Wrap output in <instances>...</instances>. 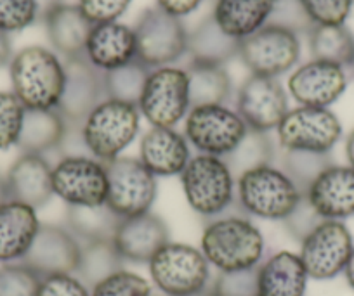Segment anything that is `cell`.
Masks as SVG:
<instances>
[{"mask_svg":"<svg viewBox=\"0 0 354 296\" xmlns=\"http://www.w3.org/2000/svg\"><path fill=\"white\" fill-rule=\"evenodd\" d=\"M200 250L217 272L257 268L266 258L262 230L243 213H224L207 220Z\"/></svg>","mask_w":354,"mask_h":296,"instance_id":"1","label":"cell"},{"mask_svg":"<svg viewBox=\"0 0 354 296\" xmlns=\"http://www.w3.org/2000/svg\"><path fill=\"white\" fill-rule=\"evenodd\" d=\"M304 193L274 163L261 165L236 177V203L250 219L283 222Z\"/></svg>","mask_w":354,"mask_h":296,"instance_id":"2","label":"cell"},{"mask_svg":"<svg viewBox=\"0 0 354 296\" xmlns=\"http://www.w3.org/2000/svg\"><path fill=\"white\" fill-rule=\"evenodd\" d=\"M12 94L26 110H56L64 88V63L40 46L25 47L9 64Z\"/></svg>","mask_w":354,"mask_h":296,"instance_id":"3","label":"cell"},{"mask_svg":"<svg viewBox=\"0 0 354 296\" xmlns=\"http://www.w3.org/2000/svg\"><path fill=\"white\" fill-rule=\"evenodd\" d=\"M189 208L202 219H216L236 203V175L224 158L193 155L179 175Z\"/></svg>","mask_w":354,"mask_h":296,"instance_id":"4","label":"cell"},{"mask_svg":"<svg viewBox=\"0 0 354 296\" xmlns=\"http://www.w3.org/2000/svg\"><path fill=\"white\" fill-rule=\"evenodd\" d=\"M141 111L136 104L104 99L80 124L88 156L106 165L124 156L125 149L141 132Z\"/></svg>","mask_w":354,"mask_h":296,"instance_id":"5","label":"cell"},{"mask_svg":"<svg viewBox=\"0 0 354 296\" xmlns=\"http://www.w3.org/2000/svg\"><path fill=\"white\" fill-rule=\"evenodd\" d=\"M210 264L200 248L186 243L163 244L148 262L149 282L162 296H189L210 286Z\"/></svg>","mask_w":354,"mask_h":296,"instance_id":"6","label":"cell"},{"mask_svg":"<svg viewBox=\"0 0 354 296\" xmlns=\"http://www.w3.org/2000/svg\"><path fill=\"white\" fill-rule=\"evenodd\" d=\"M186 141L196 155L226 159L247 135L248 127L236 110L226 104H205L189 110L185 118Z\"/></svg>","mask_w":354,"mask_h":296,"instance_id":"7","label":"cell"},{"mask_svg":"<svg viewBox=\"0 0 354 296\" xmlns=\"http://www.w3.org/2000/svg\"><path fill=\"white\" fill-rule=\"evenodd\" d=\"M138 108L151 127L176 128L185 121L192 110L185 68L162 66L149 71Z\"/></svg>","mask_w":354,"mask_h":296,"instance_id":"8","label":"cell"},{"mask_svg":"<svg viewBox=\"0 0 354 296\" xmlns=\"http://www.w3.org/2000/svg\"><path fill=\"white\" fill-rule=\"evenodd\" d=\"M138 59L155 70L172 66L188 54V30L181 18L169 14L158 6L141 12L134 25Z\"/></svg>","mask_w":354,"mask_h":296,"instance_id":"9","label":"cell"},{"mask_svg":"<svg viewBox=\"0 0 354 296\" xmlns=\"http://www.w3.org/2000/svg\"><path fill=\"white\" fill-rule=\"evenodd\" d=\"M274 135L281 151L330 155L342 139V124L330 108L297 106L288 110Z\"/></svg>","mask_w":354,"mask_h":296,"instance_id":"10","label":"cell"},{"mask_svg":"<svg viewBox=\"0 0 354 296\" xmlns=\"http://www.w3.org/2000/svg\"><path fill=\"white\" fill-rule=\"evenodd\" d=\"M156 194L158 180L138 158L120 156L108 163L106 206L118 219L149 213Z\"/></svg>","mask_w":354,"mask_h":296,"instance_id":"11","label":"cell"},{"mask_svg":"<svg viewBox=\"0 0 354 296\" xmlns=\"http://www.w3.org/2000/svg\"><path fill=\"white\" fill-rule=\"evenodd\" d=\"M53 190L66 206L106 205L108 165L93 156H61L53 165Z\"/></svg>","mask_w":354,"mask_h":296,"instance_id":"12","label":"cell"},{"mask_svg":"<svg viewBox=\"0 0 354 296\" xmlns=\"http://www.w3.org/2000/svg\"><path fill=\"white\" fill-rule=\"evenodd\" d=\"M238 57L250 75L278 78L297 66L301 39L287 28L266 25L241 40Z\"/></svg>","mask_w":354,"mask_h":296,"instance_id":"13","label":"cell"},{"mask_svg":"<svg viewBox=\"0 0 354 296\" xmlns=\"http://www.w3.org/2000/svg\"><path fill=\"white\" fill-rule=\"evenodd\" d=\"M354 250L349 227L339 220H322L311 234L301 241V257L309 279L330 281L344 272Z\"/></svg>","mask_w":354,"mask_h":296,"instance_id":"14","label":"cell"},{"mask_svg":"<svg viewBox=\"0 0 354 296\" xmlns=\"http://www.w3.org/2000/svg\"><path fill=\"white\" fill-rule=\"evenodd\" d=\"M288 110V92L278 78L250 75L238 88L236 111L248 130L271 134Z\"/></svg>","mask_w":354,"mask_h":296,"instance_id":"15","label":"cell"},{"mask_svg":"<svg viewBox=\"0 0 354 296\" xmlns=\"http://www.w3.org/2000/svg\"><path fill=\"white\" fill-rule=\"evenodd\" d=\"M64 88L56 110L68 125H80L91 111L106 99L104 73L85 56L64 59Z\"/></svg>","mask_w":354,"mask_h":296,"instance_id":"16","label":"cell"},{"mask_svg":"<svg viewBox=\"0 0 354 296\" xmlns=\"http://www.w3.org/2000/svg\"><path fill=\"white\" fill-rule=\"evenodd\" d=\"M346 68L326 61L311 59L288 77V95L299 106L330 108L347 88Z\"/></svg>","mask_w":354,"mask_h":296,"instance_id":"17","label":"cell"},{"mask_svg":"<svg viewBox=\"0 0 354 296\" xmlns=\"http://www.w3.org/2000/svg\"><path fill=\"white\" fill-rule=\"evenodd\" d=\"M82 243L66 226L42 224L23 264L40 277L75 274L80 260Z\"/></svg>","mask_w":354,"mask_h":296,"instance_id":"18","label":"cell"},{"mask_svg":"<svg viewBox=\"0 0 354 296\" xmlns=\"http://www.w3.org/2000/svg\"><path fill=\"white\" fill-rule=\"evenodd\" d=\"M304 196L323 220L351 219L354 217V168L332 163L316 177Z\"/></svg>","mask_w":354,"mask_h":296,"instance_id":"19","label":"cell"},{"mask_svg":"<svg viewBox=\"0 0 354 296\" xmlns=\"http://www.w3.org/2000/svg\"><path fill=\"white\" fill-rule=\"evenodd\" d=\"M192 156V146L177 128L149 127L139 141L138 159L156 179L179 177Z\"/></svg>","mask_w":354,"mask_h":296,"instance_id":"20","label":"cell"},{"mask_svg":"<svg viewBox=\"0 0 354 296\" xmlns=\"http://www.w3.org/2000/svg\"><path fill=\"white\" fill-rule=\"evenodd\" d=\"M113 244L124 262L148 264L153 255L170 241L169 226L155 213L122 219L113 234Z\"/></svg>","mask_w":354,"mask_h":296,"instance_id":"21","label":"cell"},{"mask_svg":"<svg viewBox=\"0 0 354 296\" xmlns=\"http://www.w3.org/2000/svg\"><path fill=\"white\" fill-rule=\"evenodd\" d=\"M9 199L40 210L53 199V165L46 156L19 155L6 173Z\"/></svg>","mask_w":354,"mask_h":296,"instance_id":"22","label":"cell"},{"mask_svg":"<svg viewBox=\"0 0 354 296\" xmlns=\"http://www.w3.org/2000/svg\"><path fill=\"white\" fill-rule=\"evenodd\" d=\"M84 56L103 73L132 63L138 59L134 28L118 21L94 25Z\"/></svg>","mask_w":354,"mask_h":296,"instance_id":"23","label":"cell"},{"mask_svg":"<svg viewBox=\"0 0 354 296\" xmlns=\"http://www.w3.org/2000/svg\"><path fill=\"white\" fill-rule=\"evenodd\" d=\"M42 222L37 210L19 201L0 205V265L21 262L28 253Z\"/></svg>","mask_w":354,"mask_h":296,"instance_id":"24","label":"cell"},{"mask_svg":"<svg viewBox=\"0 0 354 296\" xmlns=\"http://www.w3.org/2000/svg\"><path fill=\"white\" fill-rule=\"evenodd\" d=\"M308 282V270L294 251H274L257 267L259 296H306Z\"/></svg>","mask_w":354,"mask_h":296,"instance_id":"25","label":"cell"},{"mask_svg":"<svg viewBox=\"0 0 354 296\" xmlns=\"http://www.w3.org/2000/svg\"><path fill=\"white\" fill-rule=\"evenodd\" d=\"M274 0H214L212 18L226 35L243 40L268 25Z\"/></svg>","mask_w":354,"mask_h":296,"instance_id":"26","label":"cell"},{"mask_svg":"<svg viewBox=\"0 0 354 296\" xmlns=\"http://www.w3.org/2000/svg\"><path fill=\"white\" fill-rule=\"evenodd\" d=\"M44 25L50 46L64 59L84 56L94 25L82 14L77 4H61L47 16Z\"/></svg>","mask_w":354,"mask_h":296,"instance_id":"27","label":"cell"},{"mask_svg":"<svg viewBox=\"0 0 354 296\" xmlns=\"http://www.w3.org/2000/svg\"><path fill=\"white\" fill-rule=\"evenodd\" d=\"M66 128V120L57 110H26L16 148L21 155L46 156L59 149Z\"/></svg>","mask_w":354,"mask_h":296,"instance_id":"28","label":"cell"},{"mask_svg":"<svg viewBox=\"0 0 354 296\" xmlns=\"http://www.w3.org/2000/svg\"><path fill=\"white\" fill-rule=\"evenodd\" d=\"M238 50H240V40L226 35L212 14L203 18L188 33V54L192 63L224 66L227 61L238 57Z\"/></svg>","mask_w":354,"mask_h":296,"instance_id":"29","label":"cell"},{"mask_svg":"<svg viewBox=\"0 0 354 296\" xmlns=\"http://www.w3.org/2000/svg\"><path fill=\"white\" fill-rule=\"evenodd\" d=\"M185 70L188 73L192 108L227 103L233 92V81L226 68L189 61Z\"/></svg>","mask_w":354,"mask_h":296,"instance_id":"30","label":"cell"},{"mask_svg":"<svg viewBox=\"0 0 354 296\" xmlns=\"http://www.w3.org/2000/svg\"><path fill=\"white\" fill-rule=\"evenodd\" d=\"M313 59L349 68L354 59V35L346 25H315L308 33Z\"/></svg>","mask_w":354,"mask_h":296,"instance_id":"31","label":"cell"},{"mask_svg":"<svg viewBox=\"0 0 354 296\" xmlns=\"http://www.w3.org/2000/svg\"><path fill=\"white\" fill-rule=\"evenodd\" d=\"M120 220L106 205L68 206L66 210V227L82 244L111 241Z\"/></svg>","mask_w":354,"mask_h":296,"instance_id":"32","label":"cell"},{"mask_svg":"<svg viewBox=\"0 0 354 296\" xmlns=\"http://www.w3.org/2000/svg\"><path fill=\"white\" fill-rule=\"evenodd\" d=\"M124 258L115 248L113 241H94L84 243L80 251V260L75 275L88 288L104 281L111 274L124 268Z\"/></svg>","mask_w":354,"mask_h":296,"instance_id":"33","label":"cell"},{"mask_svg":"<svg viewBox=\"0 0 354 296\" xmlns=\"http://www.w3.org/2000/svg\"><path fill=\"white\" fill-rule=\"evenodd\" d=\"M277 142L271 139L270 134L264 132L248 130L247 135L241 139L233 152L226 158L227 165L231 166L234 175H241L243 172L257 168L261 165H270L277 159Z\"/></svg>","mask_w":354,"mask_h":296,"instance_id":"34","label":"cell"},{"mask_svg":"<svg viewBox=\"0 0 354 296\" xmlns=\"http://www.w3.org/2000/svg\"><path fill=\"white\" fill-rule=\"evenodd\" d=\"M149 68L142 64L139 59L125 66L117 68L104 73V90L108 99H117L124 103L136 104L138 106L139 97L142 94L146 80H148Z\"/></svg>","mask_w":354,"mask_h":296,"instance_id":"35","label":"cell"},{"mask_svg":"<svg viewBox=\"0 0 354 296\" xmlns=\"http://www.w3.org/2000/svg\"><path fill=\"white\" fill-rule=\"evenodd\" d=\"M332 156L309 151H283L281 168L299 186L302 193L315 182L316 177L332 165Z\"/></svg>","mask_w":354,"mask_h":296,"instance_id":"36","label":"cell"},{"mask_svg":"<svg viewBox=\"0 0 354 296\" xmlns=\"http://www.w3.org/2000/svg\"><path fill=\"white\" fill-rule=\"evenodd\" d=\"M153 286L142 275L120 268L91 288V296H151Z\"/></svg>","mask_w":354,"mask_h":296,"instance_id":"37","label":"cell"},{"mask_svg":"<svg viewBox=\"0 0 354 296\" xmlns=\"http://www.w3.org/2000/svg\"><path fill=\"white\" fill-rule=\"evenodd\" d=\"M26 108L11 92H0V151L16 148Z\"/></svg>","mask_w":354,"mask_h":296,"instance_id":"38","label":"cell"},{"mask_svg":"<svg viewBox=\"0 0 354 296\" xmlns=\"http://www.w3.org/2000/svg\"><path fill=\"white\" fill-rule=\"evenodd\" d=\"M40 279L23 262L0 265V296H37Z\"/></svg>","mask_w":354,"mask_h":296,"instance_id":"39","label":"cell"},{"mask_svg":"<svg viewBox=\"0 0 354 296\" xmlns=\"http://www.w3.org/2000/svg\"><path fill=\"white\" fill-rule=\"evenodd\" d=\"M37 23H39L37 0H0V28L4 32H23Z\"/></svg>","mask_w":354,"mask_h":296,"instance_id":"40","label":"cell"},{"mask_svg":"<svg viewBox=\"0 0 354 296\" xmlns=\"http://www.w3.org/2000/svg\"><path fill=\"white\" fill-rule=\"evenodd\" d=\"M210 289L214 296H259L257 268L217 272Z\"/></svg>","mask_w":354,"mask_h":296,"instance_id":"41","label":"cell"},{"mask_svg":"<svg viewBox=\"0 0 354 296\" xmlns=\"http://www.w3.org/2000/svg\"><path fill=\"white\" fill-rule=\"evenodd\" d=\"M268 25L281 26L294 33H306L308 35L315 23L306 12L301 0H274L273 12L270 16Z\"/></svg>","mask_w":354,"mask_h":296,"instance_id":"42","label":"cell"},{"mask_svg":"<svg viewBox=\"0 0 354 296\" xmlns=\"http://www.w3.org/2000/svg\"><path fill=\"white\" fill-rule=\"evenodd\" d=\"M315 25H344L354 0H301Z\"/></svg>","mask_w":354,"mask_h":296,"instance_id":"43","label":"cell"},{"mask_svg":"<svg viewBox=\"0 0 354 296\" xmlns=\"http://www.w3.org/2000/svg\"><path fill=\"white\" fill-rule=\"evenodd\" d=\"M132 0H78V8L82 14L93 23H115L127 12Z\"/></svg>","mask_w":354,"mask_h":296,"instance_id":"44","label":"cell"},{"mask_svg":"<svg viewBox=\"0 0 354 296\" xmlns=\"http://www.w3.org/2000/svg\"><path fill=\"white\" fill-rule=\"evenodd\" d=\"M322 217L315 212L309 201L306 199V196H302V199L299 201V205L288 213L287 219L283 220V227L288 234H290L292 239L299 241L301 243L308 234H311L316 229L319 222H322Z\"/></svg>","mask_w":354,"mask_h":296,"instance_id":"45","label":"cell"},{"mask_svg":"<svg viewBox=\"0 0 354 296\" xmlns=\"http://www.w3.org/2000/svg\"><path fill=\"white\" fill-rule=\"evenodd\" d=\"M37 296H91V288L75 274H54L40 279Z\"/></svg>","mask_w":354,"mask_h":296,"instance_id":"46","label":"cell"},{"mask_svg":"<svg viewBox=\"0 0 354 296\" xmlns=\"http://www.w3.org/2000/svg\"><path fill=\"white\" fill-rule=\"evenodd\" d=\"M202 4L203 0H156V6L160 9L176 16V18H185V16L192 14Z\"/></svg>","mask_w":354,"mask_h":296,"instance_id":"47","label":"cell"},{"mask_svg":"<svg viewBox=\"0 0 354 296\" xmlns=\"http://www.w3.org/2000/svg\"><path fill=\"white\" fill-rule=\"evenodd\" d=\"M12 57H15V54H12L11 37H9L8 32H4V30L0 28V70L9 66Z\"/></svg>","mask_w":354,"mask_h":296,"instance_id":"48","label":"cell"},{"mask_svg":"<svg viewBox=\"0 0 354 296\" xmlns=\"http://www.w3.org/2000/svg\"><path fill=\"white\" fill-rule=\"evenodd\" d=\"M61 4H64L63 0H37V9H39V23H44L47 16L53 11H56Z\"/></svg>","mask_w":354,"mask_h":296,"instance_id":"49","label":"cell"},{"mask_svg":"<svg viewBox=\"0 0 354 296\" xmlns=\"http://www.w3.org/2000/svg\"><path fill=\"white\" fill-rule=\"evenodd\" d=\"M342 274H344V277H346V282L349 284V288L354 291V250H353V253H351L349 260H347L346 267H344Z\"/></svg>","mask_w":354,"mask_h":296,"instance_id":"50","label":"cell"},{"mask_svg":"<svg viewBox=\"0 0 354 296\" xmlns=\"http://www.w3.org/2000/svg\"><path fill=\"white\" fill-rule=\"evenodd\" d=\"M346 158H347V165L354 168V128L351 130V134L347 135L346 139Z\"/></svg>","mask_w":354,"mask_h":296,"instance_id":"51","label":"cell"},{"mask_svg":"<svg viewBox=\"0 0 354 296\" xmlns=\"http://www.w3.org/2000/svg\"><path fill=\"white\" fill-rule=\"evenodd\" d=\"M9 201V193H8V182H6V175L0 173V205Z\"/></svg>","mask_w":354,"mask_h":296,"instance_id":"52","label":"cell"},{"mask_svg":"<svg viewBox=\"0 0 354 296\" xmlns=\"http://www.w3.org/2000/svg\"><path fill=\"white\" fill-rule=\"evenodd\" d=\"M189 296H214V293L209 286V288L203 289V291H198V293H195V295H189Z\"/></svg>","mask_w":354,"mask_h":296,"instance_id":"53","label":"cell"},{"mask_svg":"<svg viewBox=\"0 0 354 296\" xmlns=\"http://www.w3.org/2000/svg\"><path fill=\"white\" fill-rule=\"evenodd\" d=\"M349 68H351V70H353V73H354V59H353V64H351Z\"/></svg>","mask_w":354,"mask_h":296,"instance_id":"54","label":"cell"},{"mask_svg":"<svg viewBox=\"0 0 354 296\" xmlns=\"http://www.w3.org/2000/svg\"><path fill=\"white\" fill-rule=\"evenodd\" d=\"M209 2H210V4H212V2H214V0H209Z\"/></svg>","mask_w":354,"mask_h":296,"instance_id":"55","label":"cell"},{"mask_svg":"<svg viewBox=\"0 0 354 296\" xmlns=\"http://www.w3.org/2000/svg\"><path fill=\"white\" fill-rule=\"evenodd\" d=\"M151 296H155V295H151Z\"/></svg>","mask_w":354,"mask_h":296,"instance_id":"56","label":"cell"}]
</instances>
